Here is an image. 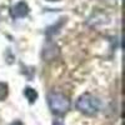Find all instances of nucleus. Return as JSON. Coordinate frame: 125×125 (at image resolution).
Segmentation results:
<instances>
[{"label": "nucleus", "instance_id": "obj_1", "mask_svg": "<svg viewBox=\"0 0 125 125\" xmlns=\"http://www.w3.org/2000/svg\"><path fill=\"white\" fill-rule=\"evenodd\" d=\"M48 105L55 115H64L70 109V100L59 91H50L48 94Z\"/></svg>", "mask_w": 125, "mask_h": 125}, {"label": "nucleus", "instance_id": "obj_2", "mask_svg": "<svg viewBox=\"0 0 125 125\" xmlns=\"http://www.w3.org/2000/svg\"><path fill=\"white\" fill-rule=\"evenodd\" d=\"M100 100L94 96L93 94L85 93L80 95L76 100V108L78 110H80L83 114H86V115H94L100 110Z\"/></svg>", "mask_w": 125, "mask_h": 125}, {"label": "nucleus", "instance_id": "obj_3", "mask_svg": "<svg viewBox=\"0 0 125 125\" xmlns=\"http://www.w3.org/2000/svg\"><path fill=\"white\" fill-rule=\"evenodd\" d=\"M29 11H30V8H29V5L25 1H19L10 9V14H11V16L14 19L25 18L29 14Z\"/></svg>", "mask_w": 125, "mask_h": 125}, {"label": "nucleus", "instance_id": "obj_4", "mask_svg": "<svg viewBox=\"0 0 125 125\" xmlns=\"http://www.w3.org/2000/svg\"><path fill=\"white\" fill-rule=\"evenodd\" d=\"M24 95L28 99L29 104H34L36 101V99H38V91L35 89H33V88H30V86H26L24 89Z\"/></svg>", "mask_w": 125, "mask_h": 125}, {"label": "nucleus", "instance_id": "obj_5", "mask_svg": "<svg viewBox=\"0 0 125 125\" xmlns=\"http://www.w3.org/2000/svg\"><path fill=\"white\" fill-rule=\"evenodd\" d=\"M8 94H9V86L6 83L0 81V101L5 100L8 98Z\"/></svg>", "mask_w": 125, "mask_h": 125}, {"label": "nucleus", "instance_id": "obj_6", "mask_svg": "<svg viewBox=\"0 0 125 125\" xmlns=\"http://www.w3.org/2000/svg\"><path fill=\"white\" fill-rule=\"evenodd\" d=\"M10 125H24V124H23L21 121H20V120H15V121H13Z\"/></svg>", "mask_w": 125, "mask_h": 125}, {"label": "nucleus", "instance_id": "obj_7", "mask_svg": "<svg viewBox=\"0 0 125 125\" xmlns=\"http://www.w3.org/2000/svg\"><path fill=\"white\" fill-rule=\"evenodd\" d=\"M53 125H64V124H62V123H60L59 120H55V121L53 123Z\"/></svg>", "mask_w": 125, "mask_h": 125}, {"label": "nucleus", "instance_id": "obj_8", "mask_svg": "<svg viewBox=\"0 0 125 125\" xmlns=\"http://www.w3.org/2000/svg\"><path fill=\"white\" fill-rule=\"evenodd\" d=\"M48 1H60V0H48Z\"/></svg>", "mask_w": 125, "mask_h": 125}]
</instances>
